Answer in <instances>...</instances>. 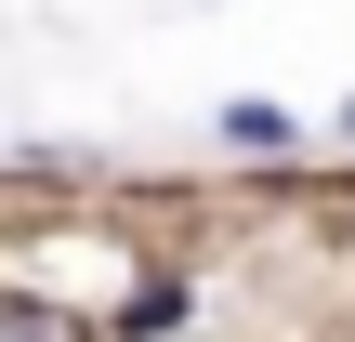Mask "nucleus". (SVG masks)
Returning a JSON list of instances; mask_svg holds the SVG:
<instances>
[{"label": "nucleus", "mask_w": 355, "mask_h": 342, "mask_svg": "<svg viewBox=\"0 0 355 342\" xmlns=\"http://www.w3.org/2000/svg\"><path fill=\"white\" fill-rule=\"evenodd\" d=\"M211 145H224V158H303V105H277V92H224V105H211Z\"/></svg>", "instance_id": "f257e3e1"}, {"label": "nucleus", "mask_w": 355, "mask_h": 342, "mask_svg": "<svg viewBox=\"0 0 355 342\" xmlns=\"http://www.w3.org/2000/svg\"><path fill=\"white\" fill-rule=\"evenodd\" d=\"M184 316H198V290H184V277H145V290H119L105 330H119V342H158V330H184Z\"/></svg>", "instance_id": "f03ea898"}, {"label": "nucleus", "mask_w": 355, "mask_h": 342, "mask_svg": "<svg viewBox=\"0 0 355 342\" xmlns=\"http://www.w3.org/2000/svg\"><path fill=\"white\" fill-rule=\"evenodd\" d=\"M0 342H66V330H53L40 303H0Z\"/></svg>", "instance_id": "7ed1b4c3"}]
</instances>
